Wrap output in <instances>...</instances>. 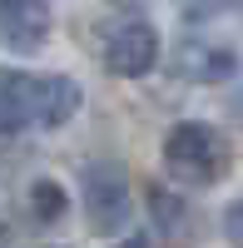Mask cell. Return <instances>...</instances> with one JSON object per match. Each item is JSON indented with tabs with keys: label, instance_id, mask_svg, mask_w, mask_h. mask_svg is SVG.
I'll return each mask as SVG.
<instances>
[{
	"label": "cell",
	"instance_id": "obj_11",
	"mask_svg": "<svg viewBox=\"0 0 243 248\" xmlns=\"http://www.w3.org/2000/svg\"><path fill=\"white\" fill-rule=\"evenodd\" d=\"M233 114H238V124H243V90L233 94Z\"/></svg>",
	"mask_w": 243,
	"mask_h": 248
},
{
	"label": "cell",
	"instance_id": "obj_7",
	"mask_svg": "<svg viewBox=\"0 0 243 248\" xmlns=\"http://www.w3.org/2000/svg\"><path fill=\"white\" fill-rule=\"evenodd\" d=\"M174 65L184 79H198V85H213V79H233L238 70V55L224 45H209V40H184L174 55Z\"/></svg>",
	"mask_w": 243,
	"mask_h": 248
},
{
	"label": "cell",
	"instance_id": "obj_6",
	"mask_svg": "<svg viewBox=\"0 0 243 248\" xmlns=\"http://www.w3.org/2000/svg\"><path fill=\"white\" fill-rule=\"evenodd\" d=\"M149 218H154V233L164 238V248L198 243V214L189 209V199H179L169 189H149Z\"/></svg>",
	"mask_w": 243,
	"mask_h": 248
},
{
	"label": "cell",
	"instance_id": "obj_13",
	"mask_svg": "<svg viewBox=\"0 0 243 248\" xmlns=\"http://www.w3.org/2000/svg\"><path fill=\"white\" fill-rule=\"evenodd\" d=\"M114 5H139V0H114Z\"/></svg>",
	"mask_w": 243,
	"mask_h": 248
},
{
	"label": "cell",
	"instance_id": "obj_5",
	"mask_svg": "<svg viewBox=\"0 0 243 248\" xmlns=\"http://www.w3.org/2000/svg\"><path fill=\"white\" fill-rule=\"evenodd\" d=\"M55 30L50 0H0V45L20 55H35Z\"/></svg>",
	"mask_w": 243,
	"mask_h": 248
},
{
	"label": "cell",
	"instance_id": "obj_4",
	"mask_svg": "<svg viewBox=\"0 0 243 248\" xmlns=\"http://www.w3.org/2000/svg\"><path fill=\"white\" fill-rule=\"evenodd\" d=\"M154 60H159V35H154V25H144V20H124V25L109 30V40H105V65H109L114 75L139 79V75L154 70Z\"/></svg>",
	"mask_w": 243,
	"mask_h": 248
},
{
	"label": "cell",
	"instance_id": "obj_12",
	"mask_svg": "<svg viewBox=\"0 0 243 248\" xmlns=\"http://www.w3.org/2000/svg\"><path fill=\"white\" fill-rule=\"evenodd\" d=\"M119 248H149V243L144 238H129V243H119Z\"/></svg>",
	"mask_w": 243,
	"mask_h": 248
},
{
	"label": "cell",
	"instance_id": "obj_3",
	"mask_svg": "<svg viewBox=\"0 0 243 248\" xmlns=\"http://www.w3.org/2000/svg\"><path fill=\"white\" fill-rule=\"evenodd\" d=\"M85 218L94 233H119L129 223V179L119 164L99 159L85 169Z\"/></svg>",
	"mask_w": 243,
	"mask_h": 248
},
{
	"label": "cell",
	"instance_id": "obj_9",
	"mask_svg": "<svg viewBox=\"0 0 243 248\" xmlns=\"http://www.w3.org/2000/svg\"><path fill=\"white\" fill-rule=\"evenodd\" d=\"M233 5H238V0H184V15L189 20H213V15H224Z\"/></svg>",
	"mask_w": 243,
	"mask_h": 248
},
{
	"label": "cell",
	"instance_id": "obj_1",
	"mask_svg": "<svg viewBox=\"0 0 243 248\" xmlns=\"http://www.w3.org/2000/svg\"><path fill=\"white\" fill-rule=\"evenodd\" d=\"M79 109V85L70 75H25L0 70V134L60 129Z\"/></svg>",
	"mask_w": 243,
	"mask_h": 248
},
{
	"label": "cell",
	"instance_id": "obj_10",
	"mask_svg": "<svg viewBox=\"0 0 243 248\" xmlns=\"http://www.w3.org/2000/svg\"><path fill=\"white\" fill-rule=\"evenodd\" d=\"M224 233H228V243H233V248H243V199L224 214Z\"/></svg>",
	"mask_w": 243,
	"mask_h": 248
},
{
	"label": "cell",
	"instance_id": "obj_8",
	"mask_svg": "<svg viewBox=\"0 0 243 248\" xmlns=\"http://www.w3.org/2000/svg\"><path fill=\"white\" fill-rule=\"evenodd\" d=\"M30 214H35L40 223H55L60 214H65V189H60L55 179H40V184H30Z\"/></svg>",
	"mask_w": 243,
	"mask_h": 248
},
{
	"label": "cell",
	"instance_id": "obj_2",
	"mask_svg": "<svg viewBox=\"0 0 243 248\" xmlns=\"http://www.w3.org/2000/svg\"><path fill=\"white\" fill-rule=\"evenodd\" d=\"M228 139L209 129V124H174L164 139V169L174 184H189V189H209L228 174Z\"/></svg>",
	"mask_w": 243,
	"mask_h": 248
}]
</instances>
